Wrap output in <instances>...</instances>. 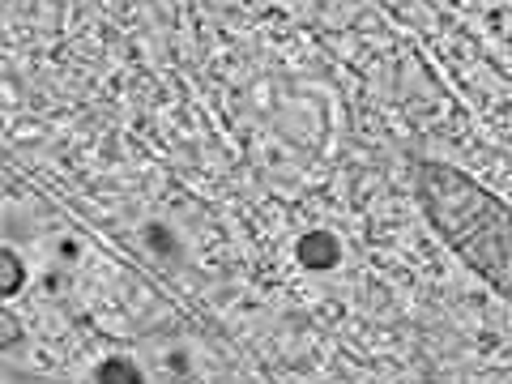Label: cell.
I'll use <instances>...</instances> for the list:
<instances>
[{
	"instance_id": "4",
	"label": "cell",
	"mask_w": 512,
	"mask_h": 384,
	"mask_svg": "<svg viewBox=\"0 0 512 384\" xmlns=\"http://www.w3.org/2000/svg\"><path fill=\"white\" fill-rule=\"evenodd\" d=\"M22 342V325H18V316L0 308V350H9V346H18Z\"/></svg>"
},
{
	"instance_id": "1",
	"label": "cell",
	"mask_w": 512,
	"mask_h": 384,
	"mask_svg": "<svg viewBox=\"0 0 512 384\" xmlns=\"http://www.w3.org/2000/svg\"><path fill=\"white\" fill-rule=\"evenodd\" d=\"M414 192L444 244L500 299L512 303V210L453 163H414Z\"/></svg>"
},
{
	"instance_id": "2",
	"label": "cell",
	"mask_w": 512,
	"mask_h": 384,
	"mask_svg": "<svg viewBox=\"0 0 512 384\" xmlns=\"http://www.w3.org/2000/svg\"><path fill=\"white\" fill-rule=\"evenodd\" d=\"M22 282H26V269L18 261V252L0 248V295H18Z\"/></svg>"
},
{
	"instance_id": "5",
	"label": "cell",
	"mask_w": 512,
	"mask_h": 384,
	"mask_svg": "<svg viewBox=\"0 0 512 384\" xmlns=\"http://www.w3.org/2000/svg\"><path fill=\"white\" fill-rule=\"evenodd\" d=\"M99 376H120V380H137V372H133V367H116V363H111V367H103Z\"/></svg>"
},
{
	"instance_id": "3",
	"label": "cell",
	"mask_w": 512,
	"mask_h": 384,
	"mask_svg": "<svg viewBox=\"0 0 512 384\" xmlns=\"http://www.w3.org/2000/svg\"><path fill=\"white\" fill-rule=\"evenodd\" d=\"M303 261H308V265H329L333 261V239L329 235L303 239Z\"/></svg>"
}]
</instances>
